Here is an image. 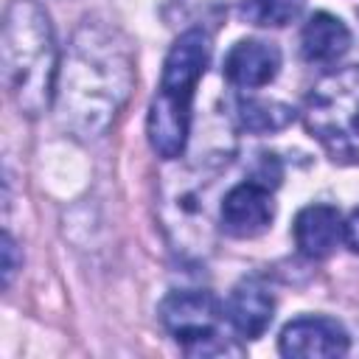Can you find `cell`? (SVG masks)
Here are the masks:
<instances>
[{"instance_id": "1", "label": "cell", "mask_w": 359, "mask_h": 359, "mask_svg": "<svg viewBox=\"0 0 359 359\" xmlns=\"http://www.w3.org/2000/svg\"><path fill=\"white\" fill-rule=\"evenodd\" d=\"M135 87V62L126 39L104 22H81L56 79V109L79 137L104 135Z\"/></svg>"}, {"instance_id": "2", "label": "cell", "mask_w": 359, "mask_h": 359, "mask_svg": "<svg viewBox=\"0 0 359 359\" xmlns=\"http://www.w3.org/2000/svg\"><path fill=\"white\" fill-rule=\"evenodd\" d=\"M3 79L14 104L36 118L56 98L59 53L48 11L36 0H11L3 17Z\"/></svg>"}, {"instance_id": "3", "label": "cell", "mask_w": 359, "mask_h": 359, "mask_svg": "<svg viewBox=\"0 0 359 359\" xmlns=\"http://www.w3.org/2000/svg\"><path fill=\"white\" fill-rule=\"evenodd\" d=\"M208 62H210V39L202 28H191L180 34L163 62L160 87L149 104V118H146L149 143L163 160H174L185 151L191 132V104Z\"/></svg>"}, {"instance_id": "4", "label": "cell", "mask_w": 359, "mask_h": 359, "mask_svg": "<svg viewBox=\"0 0 359 359\" xmlns=\"http://www.w3.org/2000/svg\"><path fill=\"white\" fill-rule=\"evenodd\" d=\"M303 123L337 163H359V65L317 81L306 98Z\"/></svg>"}, {"instance_id": "5", "label": "cell", "mask_w": 359, "mask_h": 359, "mask_svg": "<svg viewBox=\"0 0 359 359\" xmlns=\"http://www.w3.org/2000/svg\"><path fill=\"white\" fill-rule=\"evenodd\" d=\"M157 317L163 328L171 334V339L191 356H222V353H238L224 337H222V320L224 306L202 289H182L171 292L160 309Z\"/></svg>"}, {"instance_id": "6", "label": "cell", "mask_w": 359, "mask_h": 359, "mask_svg": "<svg viewBox=\"0 0 359 359\" xmlns=\"http://www.w3.org/2000/svg\"><path fill=\"white\" fill-rule=\"evenodd\" d=\"M278 351L289 359H334L351 351V337L337 320L306 314L283 325Z\"/></svg>"}, {"instance_id": "7", "label": "cell", "mask_w": 359, "mask_h": 359, "mask_svg": "<svg viewBox=\"0 0 359 359\" xmlns=\"http://www.w3.org/2000/svg\"><path fill=\"white\" fill-rule=\"evenodd\" d=\"M219 219H222V230L236 238H255L266 233L275 219V202L269 188L255 180L233 185L222 199Z\"/></svg>"}, {"instance_id": "8", "label": "cell", "mask_w": 359, "mask_h": 359, "mask_svg": "<svg viewBox=\"0 0 359 359\" xmlns=\"http://www.w3.org/2000/svg\"><path fill=\"white\" fill-rule=\"evenodd\" d=\"M292 238L300 255L320 261L345 241V222L334 205H306L294 216Z\"/></svg>"}, {"instance_id": "9", "label": "cell", "mask_w": 359, "mask_h": 359, "mask_svg": "<svg viewBox=\"0 0 359 359\" xmlns=\"http://www.w3.org/2000/svg\"><path fill=\"white\" fill-rule=\"evenodd\" d=\"M272 314H275V297L255 278L238 280L224 303V320L244 339H258L269 328Z\"/></svg>"}, {"instance_id": "10", "label": "cell", "mask_w": 359, "mask_h": 359, "mask_svg": "<svg viewBox=\"0 0 359 359\" xmlns=\"http://www.w3.org/2000/svg\"><path fill=\"white\" fill-rule=\"evenodd\" d=\"M280 70V50L264 39H238L224 56V79L233 87L255 90L269 84Z\"/></svg>"}, {"instance_id": "11", "label": "cell", "mask_w": 359, "mask_h": 359, "mask_svg": "<svg viewBox=\"0 0 359 359\" xmlns=\"http://www.w3.org/2000/svg\"><path fill=\"white\" fill-rule=\"evenodd\" d=\"M348 48H351V31L339 17L328 11H317L306 20L300 31V53L306 62L331 65L342 59Z\"/></svg>"}, {"instance_id": "12", "label": "cell", "mask_w": 359, "mask_h": 359, "mask_svg": "<svg viewBox=\"0 0 359 359\" xmlns=\"http://www.w3.org/2000/svg\"><path fill=\"white\" fill-rule=\"evenodd\" d=\"M238 121L250 132H278L294 121V109L280 101H264V98H247L238 104Z\"/></svg>"}, {"instance_id": "13", "label": "cell", "mask_w": 359, "mask_h": 359, "mask_svg": "<svg viewBox=\"0 0 359 359\" xmlns=\"http://www.w3.org/2000/svg\"><path fill=\"white\" fill-rule=\"evenodd\" d=\"M306 0H244L241 3V17L252 25L264 28H280L297 20L303 11Z\"/></svg>"}, {"instance_id": "14", "label": "cell", "mask_w": 359, "mask_h": 359, "mask_svg": "<svg viewBox=\"0 0 359 359\" xmlns=\"http://www.w3.org/2000/svg\"><path fill=\"white\" fill-rule=\"evenodd\" d=\"M17 244H14V238L6 233L3 236V286L8 289V283H11V278H14V272H17Z\"/></svg>"}, {"instance_id": "15", "label": "cell", "mask_w": 359, "mask_h": 359, "mask_svg": "<svg viewBox=\"0 0 359 359\" xmlns=\"http://www.w3.org/2000/svg\"><path fill=\"white\" fill-rule=\"evenodd\" d=\"M345 244H348L353 252H359V208L351 210V216H348V222H345Z\"/></svg>"}]
</instances>
